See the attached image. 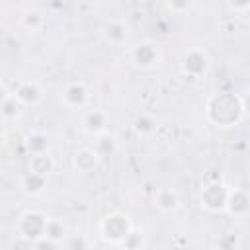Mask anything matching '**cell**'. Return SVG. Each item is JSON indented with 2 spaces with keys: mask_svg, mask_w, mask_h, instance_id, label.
Returning <instances> with one entry per match:
<instances>
[{
  "mask_svg": "<svg viewBox=\"0 0 250 250\" xmlns=\"http://www.w3.org/2000/svg\"><path fill=\"white\" fill-rule=\"evenodd\" d=\"M86 98H88V92H86V86H84L82 82L68 84V86L64 88L62 96H61V100H62L66 105H70V107H80V105H84Z\"/></svg>",
  "mask_w": 250,
  "mask_h": 250,
  "instance_id": "1",
  "label": "cell"
},
{
  "mask_svg": "<svg viewBox=\"0 0 250 250\" xmlns=\"http://www.w3.org/2000/svg\"><path fill=\"white\" fill-rule=\"evenodd\" d=\"M14 96L23 105H35L41 98V90L37 88L35 82H21V84H18V88H14Z\"/></svg>",
  "mask_w": 250,
  "mask_h": 250,
  "instance_id": "2",
  "label": "cell"
},
{
  "mask_svg": "<svg viewBox=\"0 0 250 250\" xmlns=\"http://www.w3.org/2000/svg\"><path fill=\"white\" fill-rule=\"evenodd\" d=\"M98 160H100V152L94 150V148H80L74 154V166L82 172H88V166L92 170L98 164Z\"/></svg>",
  "mask_w": 250,
  "mask_h": 250,
  "instance_id": "3",
  "label": "cell"
},
{
  "mask_svg": "<svg viewBox=\"0 0 250 250\" xmlns=\"http://www.w3.org/2000/svg\"><path fill=\"white\" fill-rule=\"evenodd\" d=\"M207 188L213 191V197H201V201L205 203V207H209V209H221V207H227L229 193H227L225 186H221V184H213V186H207Z\"/></svg>",
  "mask_w": 250,
  "mask_h": 250,
  "instance_id": "4",
  "label": "cell"
},
{
  "mask_svg": "<svg viewBox=\"0 0 250 250\" xmlns=\"http://www.w3.org/2000/svg\"><path fill=\"white\" fill-rule=\"evenodd\" d=\"M133 57H135V61H137L139 64L150 66V64H154V62L158 61V51H156L150 43H141V45L135 47Z\"/></svg>",
  "mask_w": 250,
  "mask_h": 250,
  "instance_id": "5",
  "label": "cell"
},
{
  "mask_svg": "<svg viewBox=\"0 0 250 250\" xmlns=\"http://www.w3.org/2000/svg\"><path fill=\"white\" fill-rule=\"evenodd\" d=\"M84 129L88 133H92V135H102L105 131V115L102 111H98V109L86 113V117H84Z\"/></svg>",
  "mask_w": 250,
  "mask_h": 250,
  "instance_id": "6",
  "label": "cell"
},
{
  "mask_svg": "<svg viewBox=\"0 0 250 250\" xmlns=\"http://www.w3.org/2000/svg\"><path fill=\"white\" fill-rule=\"evenodd\" d=\"M23 104L14 96V94H4V100H2V117L8 121V119H16V115L20 113V107Z\"/></svg>",
  "mask_w": 250,
  "mask_h": 250,
  "instance_id": "7",
  "label": "cell"
},
{
  "mask_svg": "<svg viewBox=\"0 0 250 250\" xmlns=\"http://www.w3.org/2000/svg\"><path fill=\"white\" fill-rule=\"evenodd\" d=\"M180 199H178V193L172 191V189H160L156 193V205L162 209V211H174L178 207Z\"/></svg>",
  "mask_w": 250,
  "mask_h": 250,
  "instance_id": "8",
  "label": "cell"
},
{
  "mask_svg": "<svg viewBox=\"0 0 250 250\" xmlns=\"http://www.w3.org/2000/svg\"><path fill=\"white\" fill-rule=\"evenodd\" d=\"M104 35H105L107 41L119 43V41H123V39L127 37V27H125L123 23H119V21H109V23H105V27H104Z\"/></svg>",
  "mask_w": 250,
  "mask_h": 250,
  "instance_id": "9",
  "label": "cell"
},
{
  "mask_svg": "<svg viewBox=\"0 0 250 250\" xmlns=\"http://www.w3.org/2000/svg\"><path fill=\"white\" fill-rule=\"evenodd\" d=\"M227 207L230 209V213L240 215V213H244V211L250 209V199L246 197V193H242V199H238V191H234V193H229Z\"/></svg>",
  "mask_w": 250,
  "mask_h": 250,
  "instance_id": "10",
  "label": "cell"
},
{
  "mask_svg": "<svg viewBox=\"0 0 250 250\" xmlns=\"http://www.w3.org/2000/svg\"><path fill=\"white\" fill-rule=\"evenodd\" d=\"M45 178H47V176L29 170V174H27V178H25V182H23L25 191H29V193H39V191L43 189V186H45Z\"/></svg>",
  "mask_w": 250,
  "mask_h": 250,
  "instance_id": "11",
  "label": "cell"
},
{
  "mask_svg": "<svg viewBox=\"0 0 250 250\" xmlns=\"http://www.w3.org/2000/svg\"><path fill=\"white\" fill-rule=\"evenodd\" d=\"M133 127H135V131L139 135H148V133H152L156 129V121L152 117H148V115H139L135 119V125Z\"/></svg>",
  "mask_w": 250,
  "mask_h": 250,
  "instance_id": "12",
  "label": "cell"
},
{
  "mask_svg": "<svg viewBox=\"0 0 250 250\" xmlns=\"http://www.w3.org/2000/svg\"><path fill=\"white\" fill-rule=\"evenodd\" d=\"M21 21H23V25H25V27L35 29V27H39V25H41L43 16H41V12H37V10H29V12H25V14H23Z\"/></svg>",
  "mask_w": 250,
  "mask_h": 250,
  "instance_id": "13",
  "label": "cell"
},
{
  "mask_svg": "<svg viewBox=\"0 0 250 250\" xmlns=\"http://www.w3.org/2000/svg\"><path fill=\"white\" fill-rule=\"evenodd\" d=\"M230 2V6L232 8H238V10H242V8H246V6H250V0H229Z\"/></svg>",
  "mask_w": 250,
  "mask_h": 250,
  "instance_id": "14",
  "label": "cell"
}]
</instances>
